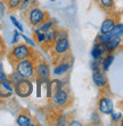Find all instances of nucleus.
<instances>
[{
	"label": "nucleus",
	"instance_id": "nucleus-1",
	"mask_svg": "<svg viewBox=\"0 0 123 126\" xmlns=\"http://www.w3.org/2000/svg\"><path fill=\"white\" fill-rule=\"evenodd\" d=\"M71 52V44L68 39V33L65 29H59L58 34H57L56 39L54 41L53 46L49 49V55L53 60V64L56 62L59 57L65 55L66 53Z\"/></svg>",
	"mask_w": 123,
	"mask_h": 126
},
{
	"label": "nucleus",
	"instance_id": "nucleus-2",
	"mask_svg": "<svg viewBox=\"0 0 123 126\" xmlns=\"http://www.w3.org/2000/svg\"><path fill=\"white\" fill-rule=\"evenodd\" d=\"M38 52L34 49V47L25 44H15L13 48L8 52L7 54V59L9 61V63L13 65L16 62H20L25 59H30V57H34L38 55Z\"/></svg>",
	"mask_w": 123,
	"mask_h": 126
},
{
	"label": "nucleus",
	"instance_id": "nucleus-3",
	"mask_svg": "<svg viewBox=\"0 0 123 126\" xmlns=\"http://www.w3.org/2000/svg\"><path fill=\"white\" fill-rule=\"evenodd\" d=\"M40 54H38L37 56L34 57H30V59H25L22 60L20 62H16L15 64H13L14 71H16L22 78L25 79H30L32 81L35 80V75H34V62L35 59L39 56Z\"/></svg>",
	"mask_w": 123,
	"mask_h": 126
},
{
	"label": "nucleus",
	"instance_id": "nucleus-4",
	"mask_svg": "<svg viewBox=\"0 0 123 126\" xmlns=\"http://www.w3.org/2000/svg\"><path fill=\"white\" fill-rule=\"evenodd\" d=\"M23 13H26V15H25L26 22L33 28L39 25V24H41L42 22L47 21L50 17L48 12L41 9L40 7H38V6L30 7V8H27V9L25 10V12H23Z\"/></svg>",
	"mask_w": 123,
	"mask_h": 126
},
{
	"label": "nucleus",
	"instance_id": "nucleus-5",
	"mask_svg": "<svg viewBox=\"0 0 123 126\" xmlns=\"http://www.w3.org/2000/svg\"><path fill=\"white\" fill-rule=\"evenodd\" d=\"M34 75L35 80L40 83H49L50 80V65L47 62L46 59H43L41 55L35 59L34 62Z\"/></svg>",
	"mask_w": 123,
	"mask_h": 126
},
{
	"label": "nucleus",
	"instance_id": "nucleus-6",
	"mask_svg": "<svg viewBox=\"0 0 123 126\" xmlns=\"http://www.w3.org/2000/svg\"><path fill=\"white\" fill-rule=\"evenodd\" d=\"M72 65H73V55L71 54V52H68L54 63V75L65 76L71 70Z\"/></svg>",
	"mask_w": 123,
	"mask_h": 126
},
{
	"label": "nucleus",
	"instance_id": "nucleus-7",
	"mask_svg": "<svg viewBox=\"0 0 123 126\" xmlns=\"http://www.w3.org/2000/svg\"><path fill=\"white\" fill-rule=\"evenodd\" d=\"M14 92L20 97H29L33 92V81L22 78L14 85Z\"/></svg>",
	"mask_w": 123,
	"mask_h": 126
},
{
	"label": "nucleus",
	"instance_id": "nucleus-8",
	"mask_svg": "<svg viewBox=\"0 0 123 126\" xmlns=\"http://www.w3.org/2000/svg\"><path fill=\"white\" fill-rule=\"evenodd\" d=\"M117 22H120V13H117L116 10L112 12V13H108L107 16L105 17V20L103 21L101 25H100L99 33H101V34L110 33L111 31L113 30V28L115 27V24Z\"/></svg>",
	"mask_w": 123,
	"mask_h": 126
},
{
	"label": "nucleus",
	"instance_id": "nucleus-9",
	"mask_svg": "<svg viewBox=\"0 0 123 126\" xmlns=\"http://www.w3.org/2000/svg\"><path fill=\"white\" fill-rule=\"evenodd\" d=\"M97 110L103 115H111V112L114 110L113 100L108 93H100V97L97 102Z\"/></svg>",
	"mask_w": 123,
	"mask_h": 126
},
{
	"label": "nucleus",
	"instance_id": "nucleus-10",
	"mask_svg": "<svg viewBox=\"0 0 123 126\" xmlns=\"http://www.w3.org/2000/svg\"><path fill=\"white\" fill-rule=\"evenodd\" d=\"M92 81L95 86L99 88L100 93H108L110 86H108V79H107L106 75L104 71L98 70V71H93L92 72Z\"/></svg>",
	"mask_w": 123,
	"mask_h": 126
},
{
	"label": "nucleus",
	"instance_id": "nucleus-11",
	"mask_svg": "<svg viewBox=\"0 0 123 126\" xmlns=\"http://www.w3.org/2000/svg\"><path fill=\"white\" fill-rule=\"evenodd\" d=\"M58 30H59V28L57 27V25H54V27H51L50 29H48V30L45 32V40H43V43L40 45L41 48H42L45 52L48 53L49 49L51 48L54 41H55L57 34H58Z\"/></svg>",
	"mask_w": 123,
	"mask_h": 126
},
{
	"label": "nucleus",
	"instance_id": "nucleus-12",
	"mask_svg": "<svg viewBox=\"0 0 123 126\" xmlns=\"http://www.w3.org/2000/svg\"><path fill=\"white\" fill-rule=\"evenodd\" d=\"M15 94L14 85L7 79H0V99L8 100Z\"/></svg>",
	"mask_w": 123,
	"mask_h": 126
},
{
	"label": "nucleus",
	"instance_id": "nucleus-13",
	"mask_svg": "<svg viewBox=\"0 0 123 126\" xmlns=\"http://www.w3.org/2000/svg\"><path fill=\"white\" fill-rule=\"evenodd\" d=\"M16 124L18 126H34L30 111L26 109H22L21 111H18V115L16 117Z\"/></svg>",
	"mask_w": 123,
	"mask_h": 126
},
{
	"label": "nucleus",
	"instance_id": "nucleus-14",
	"mask_svg": "<svg viewBox=\"0 0 123 126\" xmlns=\"http://www.w3.org/2000/svg\"><path fill=\"white\" fill-rule=\"evenodd\" d=\"M121 45H122V37L112 36L104 46L106 49V53H115L117 49L121 48Z\"/></svg>",
	"mask_w": 123,
	"mask_h": 126
},
{
	"label": "nucleus",
	"instance_id": "nucleus-15",
	"mask_svg": "<svg viewBox=\"0 0 123 126\" xmlns=\"http://www.w3.org/2000/svg\"><path fill=\"white\" fill-rule=\"evenodd\" d=\"M95 3L100 10L105 12L106 14L112 13L116 10V5L115 0H95Z\"/></svg>",
	"mask_w": 123,
	"mask_h": 126
},
{
	"label": "nucleus",
	"instance_id": "nucleus-16",
	"mask_svg": "<svg viewBox=\"0 0 123 126\" xmlns=\"http://www.w3.org/2000/svg\"><path fill=\"white\" fill-rule=\"evenodd\" d=\"M105 54H107L106 49H105V46L101 45V44L95 43L92 49H91V52H90V55H91V57H92V60H99V59H103Z\"/></svg>",
	"mask_w": 123,
	"mask_h": 126
},
{
	"label": "nucleus",
	"instance_id": "nucleus-17",
	"mask_svg": "<svg viewBox=\"0 0 123 126\" xmlns=\"http://www.w3.org/2000/svg\"><path fill=\"white\" fill-rule=\"evenodd\" d=\"M114 53H107L104 55V57L101 59V71L104 72H107L108 69H110V66L112 65V63L114 61Z\"/></svg>",
	"mask_w": 123,
	"mask_h": 126
},
{
	"label": "nucleus",
	"instance_id": "nucleus-18",
	"mask_svg": "<svg viewBox=\"0 0 123 126\" xmlns=\"http://www.w3.org/2000/svg\"><path fill=\"white\" fill-rule=\"evenodd\" d=\"M111 34L112 36H116V37H122L123 34V24L121 22H117L115 24V27L113 28V30L111 31Z\"/></svg>",
	"mask_w": 123,
	"mask_h": 126
},
{
	"label": "nucleus",
	"instance_id": "nucleus-19",
	"mask_svg": "<svg viewBox=\"0 0 123 126\" xmlns=\"http://www.w3.org/2000/svg\"><path fill=\"white\" fill-rule=\"evenodd\" d=\"M111 37H112L111 33H106V34H101V33H99L96 38V43L101 44V45H105V44L108 41V39H110Z\"/></svg>",
	"mask_w": 123,
	"mask_h": 126
},
{
	"label": "nucleus",
	"instance_id": "nucleus-20",
	"mask_svg": "<svg viewBox=\"0 0 123 126\" xmlns=\"http://www.w3.org/2000/svg\"><path fill=\"white\" fill-rule=\"evenodd\" d=\"M90 122L92 125H101V119H100L99 117V112H98V110L92 112L91 117H90Z\"/></svg>",
	"mask_w": 123,
	"mask_h": 126
},
{
	"label": "nucleus",
	"instance_id": "nucleus-21",
	"mask_svg": "<svg viewBox=\"0 0 123 126\" xmlns=\"http://www.w3.org/2000/svg\"><path fill=\"white\" fill-rule=\"evenodd\" d=\"M7 78H8V80H9V81L13 84V85H15L17 81H20V80L22 79V77H21L20 75L16 72V71H13V72L10 73L9 76H7Z\"/></svg>",
	"mask_w": 123,
	"mask_h": 126
},
{
	"label": "nucleus",
	"instance_id": "nucleus-22",
	"mask_svg": "<svg viewBox=\"0 0 123 126\" xmlns=\"http://www.w3.org/2000/svg\"><path fill=\"white\" fill-rule=\"evenodd\" d=\"M90 68L93 71H98V70H101V59L99 60H92L90 63Z\"/></svg>",
	"mask_w": 123,
	"mask_h": 126
},
{
	"label": "nucleus",
	"instance_id": "nucleus-23",
	"mask_svg": "<svg viewBox=\"0 0 123 126\" xmlns=\"http://www.w3.org/2000/svg\"><path fill=\"white\" fill-rule=\"evenodd\" d=\"M7 54V46H6V43L3 41L2 37L0 36V60L2 59L5 55Z\"/></svg>",
	"mask_w": 123,
	"mask_h": 126
},
{
	"label": "nucleus",
	"instance_id": "nucleus-24",
	"mask_svg": "<svg viewBox=\"0 0 123 126\" xmlns=\"http://www.w3.org/2000/svg\"><path fill=\"white\" fill-rule=\"evenodd\" d=\"M111 117H112V122H113V123H119V122H121V119H122V113L113 110V111L111 112Z\"/></svg>",
	"mask_w": 123,
	"mask_h": 126
},
{
	"label": "nucleus",
	"instance_id": "nucleus-25",
	"mask_svg": "<svg viewBox=\"0 0 123 126\" xmlns=\"http://www.w3.org/2000/svg\"><path fill=\"white\" fill-rule=\"evenodd\" d=\"M30 2H31V0H21V5H20V7H18V10L25 12V10L30 7Z\"/></svg>",
	"mask_w": 123,
	"mask_h": 126
},
{
	"label": "nucleus",
	"instance_id": "nucleus-26",
	"mask_svg": "<svg viewBox=\"0 0 123 126\" xmlns=\"http://www.w3.org/2000/svg\"><path fill=\"white\" fill-rule=\"evenodd\" d=\"M10 21L13 22V24L15 25V28H17V30L18 31H23V27H22V24L17 21V18L15 16H10Z\"/></svg>",
	"mask_w": 123,
	"mask_h": 126
},
{
	"label": "nucleus",
	"instance_id": "nucleus-27",
	"mask_svg": "<svg viewBox=\"0 0 123 126\" xmlns=\"http://www.w3.org/2000/svg\"><path fill=\"white\" fill-rule=\"evenodd\" d=\"M20 41V33H18V31L15 30L14 31V36H13V40H11V43L15 45V44H17Z\"/></svg>",
	"mask_w": 123,
	"mask_h": 126
},
{
	"label": "nucleus",
	"instance_id": "nucleus-28",
	"mask_svg": "<svg viewBox=\"0 0 123 126\" xmlns=\"http://www.w3.org/2000/svg\"><path fill=\"white\" fill-rule=\"evenodd\" d=\"M22 37H23V39L25 40V43H26L27 45H30V46H32V47L35 46V43H34V41H32V40H31L30 38H27V37H26V36H24V34H23Z\"/></svg>",
	"mask_w": 123,
	"mask_h": 126
},
{
	"label": "nucleus",
	"instance_id": "nucleus-29",
	"mask_svg": "<svg viewBox=\"0 0 123 126\" xmlns=\"http://www.w3.org/2000/svg\"><path fill=\"white\" fill-rule=\"evenodd\" d=\"M67 124H68V125H75V126H81L82 125V123L78 122V120H74V119H70Z\"/></svg>",
	"mask_w": 123,
	"mask_h": 126
},
{
	"label": "nucleus",
	"instance_id": "nucleus-30",
	"mask_svg": "<svg viewBox=\"0 0 123 126\" xmlns=\"http://www.w3.org/2000/svg\"><path fill=\"white\" fill-rule=\"evenodd\" d=\"M0 79H7V75L3 73L2 65H1V64H0Z\"/></svg>",
	"mask_w": 123,
	"mask_h": 126
},
{
	"label": "nucleus",
	"instance_id": "nucleus-31",
	"mask_svg": "<svg viewBox=\"0 0 123 126\" xmlns=\"http://www.w3.org/2000/svg\"><path fill=\"white\" fill-rule=\"evenodd\" d=\"M0 8H1V9H3V5H2V1H0Z\"/></svg>",
	"mask_w": 123,
	"mask_h": 126
},
{
	"label": "nucleus",
	"instance_id": "nucleus-32",
	"mask_svg": "<svg viewBox=\"0 0 123 126\" xmlns=\"http://www.w3.org/2000/svg\"><path fill=\"white\" fill-rule=\"evenodd\" d=\"M3 101H5V100H2V99H0V106H1V104H3Z\"/></svg>",
	"mask_w": 123,
	"mask_h": 126
},
{
	"label": "nucleus",
	"instance_id": "nucleus-33",
	"mask_svg": "<svg viewBox=\"0 0 123 126\" xmlns=\"http://www.w3.org/2000/svg\"><path fill=\"white\" fill-rule=\"evenodd\" d=\"M1 1H3V0H1Z\"/></svg>",
	"mask_w": 123,
	"mask_h": 126
}]
</instances>
